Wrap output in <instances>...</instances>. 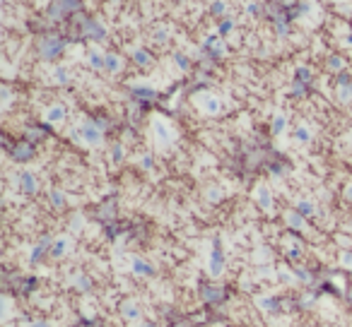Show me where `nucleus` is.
Instances as JSON below:
<instances>
[{"label":"nucleus","instance_id":"nucleus-1","mask_svg":"<svg viewBox=\"0 0 352 327\" xmlns=\"http://www.w3.org/2000/svg\"><path fill=\"white\" fill-rule=\"evenodd\" d=\"M82 135H84V140H87L89 144L99 142V137H101V135H99V130H97L94 125H84V128H82Z\"/></svg>","mask_w":352,"mask_h":327},{"label":"nucleus","instance_id":"nucleus-2","mask_svg":"<svg viewBox=\"0 0 352 327\" xmlns=\"http://www.w3.org/2000/svg\"><path fill=\"white\" fill-rule=\"evenodd\" d=\"M89 63H92L94 67H106V58H104L101 53H97V51H94V53L89 56Z\"/></svg>","mask_w":352,"mask_h":327},{"label":"nucleus","instance_id":"nucleus-3","mask_svg":"<svg viewBox=\"0 0 352 327\" xmlns=\"http://www.w3.org/2000/svg\"><path fill=\"white\" fill-rule=\"evenodd\" d=\"M66 116V111H63V106H53L51 111H49V121H61Z\"/></svg>","mask_w":352,"mask_h":327},{"label":"nucleus","instance_id":"nucleus-4","mask_svg":"<svg viewBox=\"0 0 352 327\" xmlns=\"http://www.w3.org/2000/svg\"><path fill=\"white\" fill-rule=\"evenodd\" d=\"M154 130H157V135H159V140H162V142H167V140L171 137V135H169V130H167V125H164V123H154Z\"/></svg>","mask_w":352,"mask_h":327},{"label":"nucleus","instance_id":"nucleus-5","mask_svg":"<svg viewBox=\"0 0 352 327\" xmlns=\"http://www.w3.org/2000/svg\"><path fill=\"white\" fill-rule=\"evenodd\" d=\"M118 67H121V63H118L116 56H106V70H109V72H116Z\"/></svg>","mask_w":352,"mask_h":327},{"label":"nucleus","instance_id":"nucleus-6","mask_svg":"<svg viewBox=\"0 0 352 327\" xmlns=\"http://www.w3.org/2000/svg\"><path fill=\"white\" fill-rule=\"evenodd\" d=\"M22 186H24V190H34V178H32V173H22Z\"/></svg>","mask_w":352,"mask_h":327},{"label":"nucleus","instance_id":"nucleus-7","mask_svg":"<svg viewBox=\"0 0 352 327\" xmlns=\"http://www.w3.org/2000/svg\"><path fill=\"white\" fill-rule=\"evenodd\" d=\"M135 61H138V63H140V65H147V63H150V53H147V51H135Z\"/></svg>","mask_w":352,"mask_h":327},{"label":"nucleus","instance_id":"nucleus-8","mask_svg":"<svg viewBox=\"0 0 352 327\" xmlns=\"http://www.w3.org/2000/svg\"><path fill=\"white\" fill-rule=\"evenodd\" d=\"M299 209H302L304 214H311V212H314V207H311L309 202H302V204H299Z\"/></svg>","mask_w":352,"mask_h":327},{"label":"nucleus","instance_id":"nucleus-9","mask_svg":"<svg viewBox=\"0 0 352 327\" xmlns=\"http://www.w3.org/2000/svg\"><path fill=\"white\" fill-rule=\"evenodd\" d=\"M176 63H179V67H188V61H186V58H184L181 53L176 56Z\"/></svg>","mask_w":352,"mask_h":327},{"label":"nucleus","instance_id":"nucleus-10","mask_svg":"<svg viewBox=\"0 0 352 327\" xmlns=\"http://www.w3.org/2000/svg\"><path fill=\"white\" fill-rule=\"evenodd\" d=\"M297 137H299V140L304 142V140H309V132L304 130V128H299V130H297Z\"/></svg>","mask_w":352,"mask_h":327},{"label":"nucleus","instance_id":"nucleus-11","mask_svg":"<svg viewBox=\"0 0 352 327\" xmlns=\"http://www.w3.org/2000/svg\"><path fill=\"white\" fill-rule=\"evenodd\" d=\"M261 204H263V207L270 204V200H268V195H266V190H261Z\"/></svg>","mask_w":352,"mask_h":327},{"label":"nucleus","instance_id":"nucleus-12","mask_svg":"<svg viewBox=\"0 0 352 327\" xmlns=\"http://www.w3.org/2000/svg\"><path fill=\"white\" fill-rule=\"evenodd\" d=\"M340 65H343V63H340V58H331V67H333V70H338Z\"/></svg>","mask_w":352,"mask_h":327},{"label":"nucleus","instance_id":"nucleus-13","mask_svg":"<svg viewBox=\"0 0 352 327\" xmlns=\"http://www.w3.org/2000/svg\"><path fill=\"white\" fill-rule=\"evenodd\" d=\"M282 125H285V121H282V118H278V121H275V132H280Z\"/></svg>","mask_w":352,"mask_h":327}]
</instances>
